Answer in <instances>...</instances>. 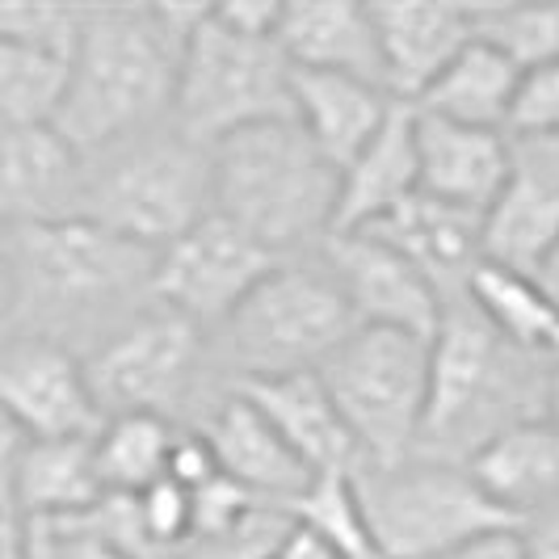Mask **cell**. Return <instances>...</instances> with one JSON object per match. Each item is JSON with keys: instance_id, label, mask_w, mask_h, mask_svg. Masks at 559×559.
<instances>
[{"instance_id": "obj_21", "label": "cell", "mask_w": 559, "mask_h": 559, "mask_svg": "<svg viewBox=\"0 0 559 559\" xmlns=\"http://www.w3.org/2000/svg\"><path fill=\"white\" fill-rule=\"evenodd\" d=\"M366 236H379L400 257H408L447 299L467 295V282L484 265V219L425 194L408 198Z\"/></svg>"}, {"instance_id": "obj_28", "label": "cell", "mask_w": 559, "mask_h": 559, "mask_svg": "<svg viewBox=\"0 0 559 559\" xmlns=\"http://www.w3.org/2000/svg\"><path fill=\"white\" fill-rule=\"evenodd\" d=\"M467 299L504 341H513L518 349H531V354H547L559 329V316L547 308L531 274H513V270L484 261L467 282Z\"/></svg>"}, {"instance_id": "obj_36", "label": "cell", "mask_w": 559, "mask_h": 559, "mask_svg": "<svg viewBox=\"0 0 559 559\" xmlns=\"http://www.w3.org/2000/svg\"><path fill=\"white\" fill-rule=\"evenodd\" d=\"M194 497V538H215V534L240 531L249 518H257L261 509H274V504H261L252 492H245L240 484L215 476L206 488L190 492Z\"/></svg>"}, {"instance_id": "obj_7", "label": "cell", "mask_w": 559, "mask_h": 559, "mask_svg": "<svg viewBox=\"0 0 559 559\" xmlns=\"http://www.w3.org/2000/svg\"><path fill=\"white\" fill-rule=\"evenodd\" d=\"M354 492L374 559H447L513 534L472 467L442 459L413 454L395 467H358Z\"/></svg>"}, {"instance_id": "obj_40", "label": "cell", "mask_w": 559, "mask_h": 559, "mask_svg": "<svg viewBox=\"0 0 559 559\" xmlns=\"http://www.w3.org/2000/svg\"><path fill=\"white\" fill-rule=\"evenodd\" d=\"M51 534H56L59 559H127L122 551H114L102 538L76 531V526H51Z\"/></svg>"}, {"instance_id": "obj_26", "label": "cell", "mask_w": 559, "mask_h": 559, "mask_svg": "<svg viewBox=\"0 0 559 559\" xmlns=\"http://www.w3.org/2000/svg\"><path fill=\"white\" fill-rule=\"evenodd\" d=\"M518 81H522V72L497 47H488L484 38H472L438 72V81L413 102V110L447 118V122H459V127L504 131Z\"/></svg>"}, {"instance_id": "obj_39", "label": "cell", "mask_w": 559, "mask_h": 559, "mask_svg": "<svg viewBox=\"0 0 559 559\" xmlns=\"http://www.w3.org/2000/svg\"><path fill=\"white\" fill-rule=\"evenodd\" d=\"M17 336V270H13V240L0 227V349Z\"/></svg>"}, {"instance_id": "obj_34", "label": "cell", "mask_w": 559, "mask_h": 559, "mask_svg": "<svg viewBox=\"0 0 559 559\" xmlns=\"http://www.w3.org/2000/svg\"><path fill=\"white\" fill-rule=\"evenodd\" d=\"M135 504H140L143 531L152 538V547L165 559H173L194 538V497L181 484L160 479V484L143 488L140 497H135Z\"/></svg>"}, {"instance_id": "obj_49", "label": "cell", "mask_w": 559, "mask_h": 559, "mask_svg": "<svg viewBox=\"0 0 559 559\" xmlns=\"http://www.w3.org/2000/svg\"><path fill=\"white\" fill-rule=\"evenodd\" d=\"M13 442H17V438H13ZM4 447H9V442H0V450H4Z\"/></svg>"}, {"instance_id": "obj_33", "label": "cell", "mask_w": 559, "mask_h": 559, "mask_svg": "<svg viewBox=\"0 0 559 559\" xmlns=\"http://www.w3.org/2000/svg\"><path fill=\"white\" fill-rule=\"evenodd\" d=\"M504 135L522 140H559V63H543L522 72Z\"/></svg>"}, {"instance_id": "obj_14", "label": "cell", "mask_w": 559, "mask_h": 559, "mask_svg": "<svg viewBox=\"0 0 559 559\" xmlns=\"http://www.w3.org/2000/svg\"><path fill=\"white\" fill-rule=\"evenodd\" d=\"M559 245V140L509 135V177L484 215V261L531 274Z\"/></svg>"}, {"instance_id": "obj_2", "label": "cell", "mask_w": 559, "mask_h": 559, "mask_svg": "<svg viewBox=\"0 0 559 559\" xmlns=\"http://www.w3.org/2000/svg\"><path fill=\"white\" fill-rule=\"evenodd\" d=\"M17 336L97 354L106 341L156 311V252L88 219L13 227Z\"/></svg>"}, {"instance_id": "obj_37", "label": "cell", "mask_w": 559, "mask_h": 559, "mask_svg": "<svg viewBox=\"0 0 559 559\" xmlns=\"http://www.w3.org/2000/svg\"><path fill=\"white\" fill-rule=\"evenodd\" d=\"M215 476H219V463H215V454L206 447V438L198 429H177V442L168 450L165 479L181 484L186 492H198V488H206Z\"/></svg>"}, {"instance_id": "obj_10", "label": "cell", "mask_w": 559, "mask_h": 559, "mask_svg": "<svg viewBox=\"0 0 559 559\" xmlns=\"http://www.w3.org/2000/svg\"><path fill=\"white\" fill-rule=\"evenodd\" d=\"M316 374L333 395L362 467H395L417 454L429 404V341L358 329Z\"/></svg>"}, {"instance_id": "obj_46", "label": "cell", "mask_w": 559, "mask_h": 559, "mask_svg": "<svg viewBox=\"0 0 559 559\" xmlns=\"http://www.w3.org/2000/svg\"><path fill=\"white\" fill-rule=\"evenodd\" d=\"M547 420L559 429V370L551 374V395H547Z\"/></svg>"}, {"instance_id": "obj_48", "label": "cell", "mask_w": 559, "mask_h": 559, "mask_svg": "<svg viewBox=\"0 0 559 559\" xmlns=\"http://www.w3.org/2000/svg\"><path fill=\"white\" fill-rule=\"evenodd\" d=\"M0 442H13V433H9V425L0 420Z\"/></svg>"}, {"instance_id": "obj_22", "label": "cell", "mask_w": 559, "mask_h": 559, "mask_svg": "<svg viewBox=\"0 0 559 559\" xmlns=\"http://www.w3.org/2000/svg\"><path fill=\"white\" fill-rule=\"evenodd\" d=\"M236 392L261 408V417L308 463L311 476H354L362 467L358 447L336 413L333 395L324 392L320 374H286V379L245 383Z\"/></svg>"}, {"instance_id": "obj_35", "label": "cell", "mask_w": 559, "mask_h": 559, "mask_svg": "<svg viewBox=\"0 0 559 559\" xmlns=\"http://www.w3.org/2000/svg\"><path fill=\"white\" fill-rule=\"evenodd\" d=\"M290 531V518L282 509H261L240 531L215 534V538H190L173 559H270V551Z\"/></svg>"}, {"instance_id": "obj_23", "label": "cell", "mask_w": 559, "mask_h": 559, "mask_svg": "<svg viewBox=\"0 0 559 559\" xmlns=\"http://www.w3.org/2000/svg\"><path fill=\"white\" fill-rule=\"evenodd\" d=\"M417 194L420 177L417 147H413V106H395L383 131L341 168L333 236L370 231Z\"/></svg>"}, {"instance_id": "obj_42", "label": "cell", "mask_w": 559, "mask_h": 559, "mask_svg": "<svg viewBox=\"0 0 559 559\" xmlns=\"http://www.w3.org/2000/svg\"><path fill=\"white\" fill-rule=\"evenodd\" d=\"M531 282L538 286V295L547 299V308H551L559 316V245L551 252H547V257H543L538 265H534V270H531Z\"/></svg>"}, {"instance_id": "obj_47", "label": "cell", "mask_w": 559, "mask_h": 559, "mask_svg": "<svg viewBox=\"0 0 559 559\" xmlns=\"http://www.w3.org/2000/svg\"><path fill=\"white\" fill-rule=\"evenodd\" d=\"M547 358H551V366L559 370V329H556V336H551V345H547Z\"/></svg>"}, {"instance_id": "obj_27", "label": "cell", "mask_w": 559, "mask_h": 559, "mask_svg": "<svg viewBox=\"0 0 559 559\" xmlns=\"http://www.w3.org/2000/svg\"><path fill=\"white\" fill-rule=\"evenodd\" d=\"M177 442V425L147 413L106 417V425L93 433V463L106 492L140 497L143 488L160 484L168 467V450Z\"/></svg>"}, {"instance_id": "obj_19", "label": "cell", "mask_w": 559, "mask_h": 559, "mask_svg": "<svg viewBox=\"0 0 559 559\" xmlns=\"http://www.w3.org/2000/svg\"><path fill=\"white\" fill-rule=\"evenodd\" d=\"M420 194L467 215H488L509 177V135L484 127H459L413 110Z\"/></svg>"}, {"instance_id": "obj_24", "label": "cell", "mask_w": 559, "mask_h": 559, "mask_svg": "<svg viewBox=\"0 0 559 559\" xmlns=\"http://www.w3.org/2000/svg\"><path fill=\"white\" fill-rule=\"evenodd\" d=\"M290 93H295V122L336 173L383 131V122L400 106L379 84L329 76V72H295V68H290Z\"/></svg>"}, {"instance_id": "obj_31", "label": "cell", "mask_w": 559, "mask_h": 559, "mask_svg": "<svg viewBox=\"0 0 559 559\" xmlns=\"http://www.w3.org/2000/svg\"><path fill=\"white\" fill-rule=\"evenodd\" d=\"M286 513L295 526L316 534L336 559H374L354 476H316V484Z\"/></svg>"}, {"instance_id": "obj_30", "label": "cell", "mask_w": 559, "mask_h": 559, "mask_svg": "<svg viewBox=\"0 0 559 559\" xmlns=\"http://www.w3.org/2000/svg\"><path fill=\"white\" fill-rule=\"evenodd\" d=\"M472 26L518 72L559 63V4H472Z\"/></svg>"}, {"instance_id": "obj_20", "label": "cell", "mask_w": 559, "mask_h": 559, "mask_svg": "<svg viewBox=\"0 0 559 559\" xmlns=\"http://www.w3.org/2000/svg\"><path fill=\"white\" fill-rule=\"evenodd\" d=\"M274 47L295 72L354 76V81L379 84L388 93L370 4H354V0H282Z\"/></svg>"}, {"instance_id": "obj_16", "label": "cell", "mask_w": 559, "mask_h": 559, "mask_svg": "<svg viewBox=\"0 0 559 559\" xmlns=\"http://www.w3.org/2000/svg\"><path fill=\"white\" fill-rule=\"evenodd\" d=\"M198 433L206 438V447L215 454L219 476L240 484L261 504H274L286 513L316 484L308 463L282 442L278 429L240 392H227L198 425Z\"/></svg>"}, {"instance_id": "obj_4", "label": "cell", "mask_w": 559, "mask_h": 559, "mask_svg": "<svg viewBox=\"0 0 559 559\" xmlns=\"http://www.w3.org/2000/svg\"><path fill=\"white\" fill-rule=\"evenodd\" d=\"M336 173L295 118L261 122L211 147V215L278 261L320 252L336 224Z\"/></svg>"}, {"instance_id": "obj_32", "label": "cell", "mask_w": 559, "mask_h": 559, "mask_svg": "<svg viewBox=\"0 0 559 559\" xmlns=\"http://www.w3.org/2000/svg\"><path fill=\"white\" fill-rule=\"evenodd\" d=\"M81 13L84 9L76 4H0V43L68 59L81 29Z\"/></svg>"}, {"instance_id": "obj_44", "label": "cell", "mask_w": 559, "mask_h": 559, "mask_svg": "<svg viewBox=\"0 0 559 559\" xmlns=\"http://www.w3.org/2000/svg\"><path fill=\"white\" fill-rule=\"evenodd\" d=\"M22 559H59V547H56V534H51V526L29 522L26 556H22Z\"/></svg>"}, {"instance_id": "obj_9", "label": "cell", "mask_w": 559, "mask_h": 559, "mask_svg": "<svg viewBox=\"0 0 559 559\" xmlns=\"http://www.w3.org/2000/svg\"><path fill=\"white\" fill-rule=\"evenodd\" d=\"M282 118H295V93L290 63L282 59L274 38H252L224 26L206 4L181 51L168 122L186 140L215 147L227 135Z\"/></svg>"}, {"instance_id": "obj_38", "label": "cell", "mask_w": 559, "mask_h": 559, "mask_svg": "<svg viewBox=\"0 0 559 559\" xmlns=\"http://www.w3.org/2000/svg\"><path fill=\"white\" fill-rule=\"evenodd\" d=\"M13 447L17 442H9L0 450V559H22L29 538V522L22 513V504H17V492H13V467H9Z\"/></svg>"}, {"instance_id": "obj_3", "label": "cell", "mask_w": 559, "mask_h": 559, "mask_svg": "<svg viewBox=\"0 0 559 559\" xmlns=\"http://www.w3.org/2000/svg\"><path fill=\"white\" fill-rule=\"evenodd\" d=\"M551 374L547 354L504 341L467 295L447 299L429 341V404L417 454L467 467L509 429L547 417Z\"/></svg>"}, {"instance_id": "obj_45", "label": "cell", "mask_w": 559, "mask_h": 559, "mask_svg": "<svg viewBox=\"0 0 559 559\" xmlns=\"http://www.w3.org/2000/svg\"><path fill=\"white\" fill-rule=\"evenodd\" d=\"M522 559H559V534H518Z\"/></svg>"}, {"instance_id": "obj_13", "label": "cell", "mask_w": 559, "mask_h": 559, "mask_svg": "<svg viewBox=\"0 0 559 559\" xmlns=\"http://www.w3.org/2000/svg\"><path fill=\"white\" fill-rule=\"evenodd\" d=\"M320 257L333 270L358 329H388V333L433 341L447 295L408 257H400L392 245L366 231L329 236Z\"/></svg>"}, {"instance_id": "obj_1", "label": "cell", "mask_w": 559, "mask_h": 559, "mask_svg": "<svg viewBox=\"0 0 559 559\" xmlns=\"http://www.w3.org/2000/svg\"><path fill=\"white\" fill-rule=\"evenodd\" d=\"M206 4H88L51 118L68 147L97 156L173 118L177 68Z\"/></svg>"}, {"instance_id": "obj_12", "label": "cell", "mask_w": 559, "mask_h": 559, "mask_svg": "<svg viewBox=\"0 0 559 559\" xmlns=\"http://www.w3.org/2000/svg\"><path fill=\"white\" fill-rule=\"evenodd\" d=\"M0 420L17 442L93 438L106 425L81 358L38 336H13L0 349Z\"/></svg>"}, {"instance_id": "obj_8", "label": "cell", "mask_w": 559, "mask_h": 559, "mask_svg": "<svg viewBox=\"0 0 559 559\" xmlns=\"http://www.w3.org/2000/svg\"><path fill=\"white\" fill-rule=\"evenodd\" d=\"M84 379L102 417L147 413L177 429H198L231 388L211 358V336L156 308L84 358Z\"/></svg>"}, {"instance_id": "obj_18", "label": "cell", "mask_w": 559, "mask_h": 559, "mask_svg": "<svg viewBox=\"0 0 559 559\" xmlns=\"http://www.w3.org/2000/svg\"><path fill=\"white\" fill-rule=\"evenodd\" d=\"M513 534H559V429L531 420L467 463Z\"/></svg>"}, {"instance_id": "obj_17", "label": "cell", "mask_w": 559, "mask_h": 559, "mask_svg": "<svg viewBox=\"0 0 559 559\" xmlns=\"http://www.w3.org/2000/svg\"><path fill=\"white\" fill-rule=\"evenodd\" d=\"M370 22L383 56V81L400 106H413L450 59L476 38L472 4L383 0L370 4Z\"/></svg>"}, {"instance_id": "obj_29", "label": "cell", "mask_w": 559, "mask_h": 559, "mask_svg": "<svg viewBox=\"0 0 559 559\" xmlns=\"http://www.w3.org/2000/svg\"><path fill=\"white\" fill-rule=\"evenodd\" d=\"M68 59L0 43V127H43L63 97Z\"/></svg>"}, {"instance_id": "obj_11", "label": "cell", "mask_w": 559, "mask_h": 559, "mask_svg": "<svg viewBox=\"0 0 559 559\" xmlns=\"http://www.w3.org/2000/svg\"><path fill=\"white\" fill-rule=\"evenodd\" d=\"M278 257L219 215H206L186 236L156 252V308L190 320L211 336L231 311L274 274Z\"/></svg>"}, {"instance_id": "obj_25", "label": "cell", "mask_w": 559, "mask_h": 559, "mask_svg": "<svg viewBox=\"0 0 559 559\" xmlns=\"http://www.w3.org/2000/svg\"><path fill=\"white\" fill-rule=\"evenodd\" d=\"M9 467H13L17 504L26 522H38V526L72 522L106 497L93 463V438L17 442Z\"/></svg>"}, {"instance_id": "obj_41", "label": "cell", "mask_w": 559, "mask_h": 559, "mask_svg": "<svg viewBox=\"0 0 559 559\" xmlns=\"http://www.w3.org/2000/svg\"><path fill=\"white\" fill-rule=\"evenodd\" d=\"M270 559H336L316 534H308L304 526H295L290 522V531L282 534V543L270 551Z\"/></svg>"}, {"instance_id": "obj_43", "label": "cell", "mask_w": 559, "mask_h": 559, "mask_svg": "<svg viewBox=\"0 0 559 559\" xmlns=\"http://www.w3.org/2000/svg\"><path fill=\"white\" fill-rule=\"evenodd\" d=\"M447 559H522V543H518V534H501V538H488V543L467 547V551Z\"/></svg>"}, {"instance_id": "obj_5", "label": "cell", "mask_w": 559, "mask_h": 559, "mask_svg": "<svg viewBox=\"0 0 559 559\" xmlns=\"http://www.w3.org/2000/svg\"><path fill=\"white\" fill-rule=\"evenodd\" d=\"M358 333L333 270L320 252L278 261L274 274L211 333V358L227 388L316 374Z\"/></svg>"}, {"instance_id": "obj_6", "label": "cell", "mask_w": 559, "mask_h": 559, "mask_svg": "<svg viewBox=\"0 0 559 559\" xmlns=\"http://www.w3.org/2000/svg\"><path fill=\"white\" fill-rule=\"evenodd\" d=\"M211 215V147L173 122L84 156L81 219L160 252Z\"/></svg>"}, {"instance_id": "obj_15", "label": "cell", "mask_w": 559, "mask_h": 559, "mask_svg": "<svg viewBox=\"0 0 559 559\" xmlns=\"http://www.w3.org/2000/svg\"><path fill=\"white\" fill-rule=\"evenodd\" d=\"M84 190V156L43 127H0V227H34L76 219Z\"/></svg>"}]
</instances>
